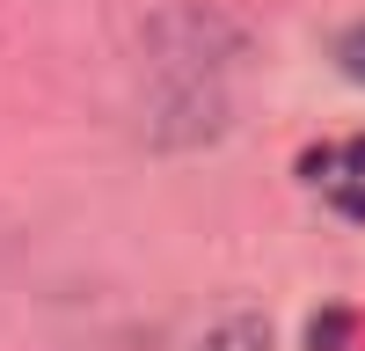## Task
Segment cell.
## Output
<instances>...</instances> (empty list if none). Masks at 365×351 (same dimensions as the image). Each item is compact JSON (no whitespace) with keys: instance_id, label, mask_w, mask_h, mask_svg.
Wrapping results in <instances>:
<instances>
[{"instance_id":"6da1fadb","label":"cell","mask_w":365,"mask_h":351,"mask_svg":"<svg viewBox=\"0 0 365 351\" xmlns=\"http://www.w3.org/2000/svg\"><path fill=\"white\" fill-rule=\"evenodd\" d=\"M182 37L190 44H175V29L161 22L154 29V125L161 139H212L227 125V51H205L212 37V15H182Z\"/></svg>"},{"instance_id":"7a4b0ae2","label":"cell","mask_w":365,"mask_h":351,"mask_svg":"<svg viewBox=\"0 0 365 351\" xmlns=\"http://www.w3.org/2000/svg\"><path fill=\"white\" fill-rule=\"evenodd\" d=\"M307 183H314V190H329L351 220H365V139L329 146V154H307Z\"/></svg>"},{"instance_id":"3957f363","label":"cell","mask_w":365,"mask_h":351,"mask_svg":"<svg viewBox=\"0 0 365 351\" xmlns=\"http://www.w3.org/2000/svg\"><path fill=\"white\" fill-rule=\"evenodd\" d=\"M197 351H278V337H270L263 315H220V322L197 337Z\"/></svg>"}]
</instances>
